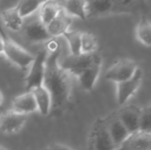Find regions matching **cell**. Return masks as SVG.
Listing matches in <instances>:
<instances>
[{"label": "cell", "instance_id": "1", "mask_svg": "<svg viewBox=\"0 0 151 150\" xmlns=\"http://www.w3.org/2000/svg\"><path fill=\"white\" fill-rule=\"evenodd\" d=\"M62 50L47 53L42 86L49 91L52 100V109L63 107L71 95V75L60 65Z\"/></svg>", "mask_w": 151, "mask_h": 150}, {"label": "cell", "instance_id": "2", "mask_svg": "<svg viewBox=\"0 0 151 150\" xmlns=\"http://www.w3.org/2000/svg\"><path fill=\"white\" fill-rule=\"evenodd\" d=\"M88 150H114L116 149L110 136L108 122L104 118H97L92 125L88 138Z\"/></svg>", "mask_w": 151, "mask_h": 150}, {"label": "cell", "instance_id": "3", "mask_svg": "<svg viewBox=\"0 0 151 150\" xmlns=\"http://www.w3.org/2000/svg\"><path fill=\"white\" fill-rule=\"evenodd\" d=\"M3 56L15 66L26 69L34 61L35 56L9 37H4Z\"/></svg>", "mask_w": 151, "mask_h": 150}, {"label": "cell", "instance_id": "4", "mask_svg": "<svg viewBox=\"0 0 151 150\" xmlns=\"http://www.w3.org/2000/svg\"><path fill=\"white\" fill-rule=\"evenodd\" d=\"M46 57L47 51L45 50H40L35 56L34 61L29 65V71L25 80V86L27 91H31L35 88L42 86Z\"/></svg>", "mask_w": 151, "mask_h": 150}, {"label": "cell", "instance_id": "5", "mask_svg": "<svg viewBox=\"0 0 151 150\" xmlns=\"http://www.w3.org/2000/svg\"><path fill=\"white\" fill-rule=\"evenodd\" d=\"M138 68L137 63L132 59H119L107 70L105 79L117 84L132 78Z\"/></svg>", "mask_w": 151, "mask_h": 150}, {"label": "cell", "instance_id": "6", "mask_svg": "<svg viewBox=\"0 0 151 150\" xmlns=\"http://www.w3.org/2000/svg\"><path fill=\"white\" fill-rule=\"evenodd\" d=\"M142 77L143 73L138 68L132 78L116 84L117 101L119 105H124L137 92L142 82Z\"/></svg>", "mask_w": 151, "mask_h": 150}, {"label": "cell", "instance_id": "7", "mask_svg": "<svg viewBox=\"0 0 151 150\" xmlns=\"http://www.w3.org/2000/svg\"><path fill=\"white\" fill-rule=\"evenodd\" d=\"M27 116L17 113L12 110L5 111L0 114V132L4 134H14L19 133L26 125Z\"/></svg>", "mask_w": 151, "mask_h": 150}, {"label": "cell", "instance_id": "8", "mask_svg": "<svg viewBox=\"0 0 151 150\" xmlns=\"http://www.w3.org/2000/svg\"><path fill=\"white\" fill-rule=\"evenodd\" d=\"M102 64L103 58L100 55L96 54L94 61L78 75L77 79L82 89H84L85 91H92L94 89L100 75Z\"/></svg>", "mask_w": 151, "mask_h": 150}, {"label": "cell", "instance_id": "9", "mask_svg": "<svg viewBox=\"0 0 151 150\" xmlns=\"http://www.w3.org/2000/svg\"><path fill=\"white\" fill-rule=\"evenodd\" d=\"M26 39L31 43L46 42L51 37L49 34L46 26L42 23L38 16L35 19L28 20L27 23L24 22L22 29Z\"/></svg>", "mask_w": 151, "mask_h": 150}, {"label": "cell", "instance_id": "10", "mask_svg": "<svg viewBox=\"0 0 151 150\" xmlns=\"http://www.w3.org/2000/svg\"><path fill=\"white\" fill-rule=\"evenodd\" d=\"M114 150H151V132L132 133Z\"/></svg>", "mask_w": 151, "mask_h": 150}, {"label": "cell", "instance_id": "11", "mask_svg": "<svg viewBox=\"0 0 151 150\" xmlns=\"http://www.w3.org/2000/svg\"><path fill=\"white\" fill-rule=\"evenodd\" d=\"M86 19L99 18L113 14V4L111 0H86Z\"/></svg>", "mask_w": 151, "mask_h": 150}, {"label": "cell", "instance_id": "12", "mask_svg": "<svg viewBox=\"0 0 151 150\" xmlns=\"http://www.w3.org/2000/svg\"><path fill=\"white\" fill-rule=\"evenodd\" d=\"M12 111L27 116L28 114L37 111L36 103L31 91H27L12 99Z\"/></svg>", "mask_w": 151, "mask_h": 150}, {"label": "cell", "instance_id": "13", "mask_svg": "<svg viewBox=\"0 0 151 150\" xmlns=\"http://www.w3.org/2000/svg\"><path fill=\"white\" fill-rule=\"evenodd\" d=\"M73 18L61 10L58 15L46 26V28L51 38H58L63 36V34L69 30Z\"/></svg>", "mask_w": 151, "mask_h": 150}, {"label": "cell", "instance_id": "14", "mask_svg": "<svg viewBox=\"0 0 151 150\" xmlns=\"http://www.w3.org/2000/svg\"><path fill=\"white\" fill-rule=\"evenodd\" d=\"M37 107V111L43 116H48L52 110V100L49 91L40 86L31 90Z\"/></svg>", "mask_w": 151, "mask_h": 150}, {"label": "cell", "instance_id": "15", "mask_svg": "<svg viewBox=\"0 0 151 150\" xmlns=\"http://www.w3.org/2000/svg\"><path fill=\"white\" fill-rule=\"evenodd\" d=\"M0 19L4 26L12 32L20 31L24 24V19L19 14L17 6L4 10L0 16Z\"/></svg>", "mask_w": 151, "mask_h": 150}, {"label": "cell", "instance_id": "16", "mask_svg": "<svg viewBox=\"0 0 151 150\" xmlns=\"http://www.w3.org/2000/svg\"><path fill=\"white\" fill-rule=\"evenodd\" d=\"M139 114L140 109L127 107L122 110L118 116V118L124 125L129 133L139 131Z\"/></svg>", "mask_w": 151, "mask_h": 150}, {"label": "cell", "instance_id": "17", "mask_svg": "<svg viewBox=\"0 0 151 150\" xmlns=\"http://www.w3.org/2000/svg\"><path fill=\"white\" fill-rule=\"evenodd\" d=\"M61 10L62 9L58 0L46 1L40 6L39 10L37 11L38 18L43 25L47 26L58 15Z\"/></svg>", "mask_w": 151, "mask_h": 150}, {"label": "cell", "instance_id": "18", "mask_svg": "<svg viewBox=\"0 0 151 150\" xmlns=\"http://www.w3.org/2000/svg\"><path fill=\"white\" fill-rule=\"evenodd\" d=\"M61 9L70 17L86 19V0H58Z\"/></svg>", "mask_w": 151, "mask_h": 150}, {"label": "cell", "instance_id": "19", "mask_svg": "<svg viewBox=\"0 0 151 150\" xmlns=\"http://www.w3.org/2000/svg\"><path fill=\"white\" fill-rule=\"evenodd\" d=\"M113 4V14L116 13H133L142 10L146 0H111Z\"/></svg>", "mask_w": 151, "mask_h": 150}, {"label": "cell", "instance_id": "20", "mask_svg": "<svg viewBox=\"0 0 151 150\" xmlns=\"http://www.w3.org/2000/svg\"><path fill=\"white\" fill-rule=\"evenodd\" d=\"M108 129L110 133V136L115 147L119 146L124 140L130 134L124 125L120 122L118 117L112 119L110 123H108Z\"/></svg>", "mask_w": 151, "mask_h": 150}, {"label": "cell", "instance_id": "21", "mask_svg": "<svg viewBox=\"0 0 151 150\" xmlns=\"http://www.w3.org/2000/svg\"><path fill=\"white\" fill-rule=\"evenodd\" d=\"M136 39L144 46L151 45V24L150 19L146 15H142L137 24L135 30Z\"/></svg>", "mask_w": 151, "mask_h": 150}, {"label": "cell", "instance_id": "22", "mask_svg": "<svg viewBox=\"0 0 151 150\" xmlns=\"http://www.w3.org/2000/svg\"><path fill=\"white\" fill-rule=\"evenodd\" d=\"M46 1L49 0H19L16 6L21 17L26 19L37 12L40 6Z\"/></svg>", "mask_w": 151, "mask_h": 150}, {"label": "cell", "instance_id": "23", "mask_svg": "<svg viewBox=\"0 0 151 150\" xmlns=\"http://www.w3.org/2000/svg\"><path fill=\"white\" fill-rule=\"evenodd\" d=\"M98 48L96 36L90 32H81V54H94Z\"/></svg>", "mask_w": 151, "mask_h": 150}, {"label": "cell", "instance_id": "24", "mask_svg": "<svg viewBox=\"0 0 151 150\" xmlns=\"http://www.w3.org/2000/svg\"><path fill=\"white\" fill-rule=\"evenodd\" d=\"M81 32L78 30L70 31L68 30L66 33L63 34V37L65 39L68 49L70 51V55L73 57L80 56L81 52Z\"/></svg>", "mask_w": 151, "mask_h": 150}, {"label": "cell", "instance_id": "25", "mask_svg": "<svg viewBox=\"0 0 151 150\" xmlns=\"http://www.w3.org/2000/svg\"><path fill=\"white\" fill-rule=\"evenodd\" d=\"M151 128V108L146 106L140 109L139 114V130L143 132H150Z\"/></svg>", "mask_w": 151, "mask_h": 150}, {"label": "cell", "instance_id": "26", "mask_svg": "<svg viewBox=\"0 0 151 150\" xmlns=\"http://www.w3.org/2000/svg\"><path fill=\"white\" fill-rule=\"evenodd\" d=\"M44 150H73L71 148H69L66 145L60 144V143H54L50 145L48 148H46Z\"/></svg>", "mask_w": 151, "mask_h": 150}, {"label": "cell", "instance_id": "27", "mask_svg": "<svg viewBox=\"0 0 151 150\" xmlns=\"http://www.w3.org/2000/svg\"><path fill=\"white\" fill-rule=\"evenodd\" d=\"M4 37H3L0 34V56L3 55L4 53Z\"/></svg>", "mask_w": 151, "mask_h": 150}, {"label": "cell", "instance_id": "28", "mask_svg": "<svg viewBox=\"0 0 151 150\" xmlns=\"http://www.w3.org/2000/svg\"><path fill=\"white\" fill-rule=\"evenodd\" d=\"M3 103H4V95H3L2 91L0 90V106L2 105Z\"/></svg>", "mask_w": 151, "mask_h": 150}, {"label": "cell", "instance_id": "29", "mask_svg": "<svg viewBox=\"0 0 151 150\" xmlns=\"http://www.w3.org/2000/svg\"><path fill=\"white\" fill-rule=\"evenodd\" d=\"M0 34L3 36V37H5L6 35H5V34L4 33V31H3V29H2V27H1V24H0Z\"/></svg>", "mask_w": 151, "mask_h": 150}, {"label": "cell", "instance_id": "30", "mask_svg": "<svg viewBox=\"0 0 151 150\" xmlns=\"http://www.w3.org/2000/svg\"><path fill=\"white\" fill-rule=\"evenodd\" d=\"M0 150H11V149H7V148L4 147V146H2V145H0Z\"/></svg>", "mask_w": 151, "mask_h": 150}]
</instances>
